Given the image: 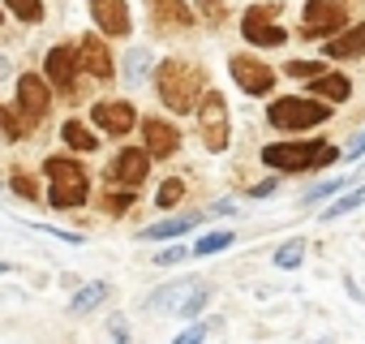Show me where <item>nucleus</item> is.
<instances>
[{"mask_svg": "<svg viewBox=\"0 0 365 344\" xmlns=\"http://www.w3.org/2000/svg\"><path fill=\"white\" fill-rule=\"evenodd\" d=\"M43 69H48V86H56V91H73V82H78V48H69V44H56L52 52H48V61H43Z\"/></svg>", "mask_w": 365, "mask_h": 344, "instance_id": "nucleus-15", "label": "nucleus"}, {"mask_svg": "<svg viewBox=\"0 0 365 344\" xmlns=\"http://www.w3.org/2000/svg\"><path fill=\"white\" fill-rule=\"evenodd\" d=\"M348 181H352V177H335V181H322V186H314V190L305 194V207H314L318 198H327V194H335V190H344Z\"/></svg>", "mask_w": 365, "mask_h": 344, "instance_id": "nucleus-33", "label": "nucleus"}, {"mask_svg": "<svg viewBox=\"0 0 365 344\" xmlns=\"http://www.w3.org/2000/svg\"><path fill=\"white\" fill-rule=\"evenodd\" d=\"M108 297H112V284L95 280V284H82V288L69 297V310H73V314H91V310H99Z\"/></svg>", "mask_w": 365, "mask_h": 344, "instance_id": "nucleus-21", "label": "nucleus"}, {"mask_svg": "<svg viewBox=\"0 0 365 344\" xmlns=\"http://www.w3.org/2000/svg\"><path fill=\"white\" fill-rule=\"evenodd\" d=\"M185 254H190L185 246H168V250H159V254H155V263H159V267H176Z\"/></svg>", "mask_w": 365, "mask_h": 344, "instance_id": "nucleus-35", "label": "nucleus"}, {"mask_svg": "<svg viewBox=\"0 0 365 344\" xmlns=\"http://www.w3.org/2000/svg\"><path fill=\"white\" fill-rule=\"evenodd\" d=\"M5 271H9V267H5V263H0V275H5Z\"/></svg>", "mask_w": 365, "mask_h": 344, "instance_id": "nucleus-41", "label": "nucleus"}, {"mask_svg": "<svg viewBox=\"0 0 365 344\" xmlns=\"http://www.w3.org/2000/svg\"><path fill=\"white\" fill-rule=\"evenodd\" d=\"M18 112L31 121V129L52 112V86H48V78H35V74L18 78Z\"/></svg>", "mask_w": 365, "mask_h": 344, "instance_id": "nucleus-10", "label": "nucleus"}, {"mask_svg": "<svg viewBox=\"0 0 365 344\" xmlns=\"http://www.w3.org/2000/svg\"><path fill=\"white\" fill-rule=\"evenodd\" d=\"M78 69L91 74V78H99V82H112V78H116V69H112V52H108L103 35H86V39L78 44Z\"/></svg>", "mask_w": 365, "mask_h": 344, "instance_id": "nucleus-14", "label": "nucleus"}, {"mask_svg": "<svg viewBox=\"0 0 365 344\" xmlns=\"http://www.w3.org/2000/svg\"><path fill=\"white\" fill-rule=\"evenodd\" d=\"M91 18L112 39H125L129 35V5H125V0H91Z\"/></svg>", "mask_w": 365, "mask_h": 344, "instance_id": "nucleus-16", "label": "nucleus"}, {"mask_svg": "<svg viewBox=\"0 0 365 344\" xmlns=\"http://www.w3.org/2000/svg\"><path fill=\"white\" fill-rule=\"evenodd\" d=\"M142 138H146V155L150 159H172L176 151H180V133H176V125L172 121H163V116H142Z\"/></svg>", "mask_w": 365, "mask_h": 344, "instance_id": "nucleus-12", "label": "nucleus"}, {"mask_svg": "<svg viewBox=\"0 0 365 344\" xmlns=\"http://www.w3.org/2000/svg\"><path fill=\"white\" fill-rule=\"evenodd\" d=\"M99 207H103L108 216H125V211L133 207V194H129V190H120V194H103V198H99Z\"/></svg>", "mask_w": 365, "mask_h": 344, "instance_id": "nucleus-31", "label": "nucleus"}, {"mask_svg": "<svg viewBox=\"0 0 365 344\" xmlns=\"http://www.w3.org/2000/svg\"><path fill=\"white\" fill-rule=\"evenodd\" d=\"M180 194H185V181H176V177H168V181L159 186V198H155V207H163V211H172V207L180 203Z\"/></svg>", "mask_w": 365, "mask_h": 344, "instance_id": "nucleus-30", "label": "nucleus"}, {"mask_svg": "<svg viewBox=\"0 0 365 344\" xmlns=\"http://www.w3.org/2000/svg\"><path fill=\"white\" fill-rule=\"evenodd\" d=\"M155 91H159L163 108H172V112H194L198 99L207 95V69L194 65V61L168 56V61L155 69Z\"/></svg>", "mask_w": 365, "mask_h": 344, "instance_id": "nucleus-1", "label": "nucleus"}, {"mask_svg": "<svg viewBox=\"0 0 365 344\" xmlns=\"http://www.w3.org/2000/svg\"><path fill=\"white\" fill-rule=\"evenodd\" d=\"M198 14H202L211 26H220V22H224V0H198Z\"/></svg>", "mask_w": 365, "mask_h": 344, "instance_id": "nucleus-34", "label": "nucleus"}, {"mask_svg": "<svg viewBox=\"0 0 365 344\" xmlns=\"http://www.w3.org/2000/svg\"><path fill=\"white\" fill-rule=\"evenodd\" d=\"M267 194H275V177H267V181H258V186H250V198H267Z\"/></svg>", "mask_w": 365, "mask_h": 344, "instance_id": "nucleus-38", "label": "nucleus"}, {"mask_svg": "<svg viewBox=\"0 0 365 344\" xmlns=\"http://www.w3.org/2000/svg\"><path fill=\"white\" fill-rule=\"evenodd\" d=\"M344 151L339 146H331V142H318V138H301V142H271V146H262V163L267 168H275V172H318V168H327V163H335Z\"/></svg>", "mask_w": 365, "mask_h": 344, "instance_id": "nucleus-2", "label": "nucleus"}, {"mask_svg": "<svg viewBox=\"0 0 365 344\" xmlns=\"http://www.w3.org/2000/svg\"><path fill=\"white\" fill-rule=\"evenodd\" d=\"M331 112H335V103H322V99H314V95H279V99H271L267 121H271L275 129L297 133V129L327 125V121H331Z\"/></svg>", "mask_w": 365, "mask_h": 344, "instance_id": "nucleus-4", "label": "nucleus"}, {"mask_svg": "<svg viewBox=\"0 0 365 344\" xmlns=\"http://www.w3.org/2000/svg\"><path fill=\"white\" fill-rule=\"evenodd\" d=\"M284 74H288V78L309 82V78H318V74H322V65H318V61H288V65H284Z\"/></svg>", "mask_w": 365, "mask_h": 344, "instance_id": "nucleus-32", "label": "nucleus"}, {"mask_svg": "<svg viewBox=\"0 0 365 344\" xmlns=\"http://www.w3.org/2000/svg\"><path fill=\"white\" fill-rule=\"evenodd\" d=\"M190 288H194V280H176V284H163V288H155L150 297H146V310H155V314H163V310H180V301L190 297Z\"/></svg>", "mask_w": 365, "mask_h": 344, "instance_id": "nucleus-20", "label": "nucleus"}, {"mask_svg": "<svg viewBox=\"0 0 365 344\" xmlns=\"http://www.w3.org/2000/svg\"><path fill=\"white\" fill-rule=\"evenodd\" d=\"M172 344H207V323H194L190 331H180Z\"/></svg>", "mask_w": 365, "mask_h": 344, "instance_id": "nucleus-36", "label": "nucleus"}, {"mask_svg": "<svg viewBox=\"0 0 365 344\" xmlns=\"http://www.w3.org/2000/svg\"><path fill=\"white\" fill-rule=\"evenodd\" d=\"M361 52H365V22L348 26L339 39H327V56H331V61H352V56H361Z\"/></svg>", "mask_w": 365, "mask_h": 344, "instance_id": "nucleus-19", "label": "nucleus"}, {"mask_svg": "<svg viewBox=\"0 0 365 344\" xmlns=\"http://www.w3.org/2000/svg\"><path fill=\"white\" fill-rule=\"evenodd\" d=\"M207 301H211V284H194V288H190V297L180 301V310H176V314H180V318H198V314L207 310Z\"/></svg>", "mask_w": 365, "mask_h": 344, "instance_id": "nucleus-26", "label": "nucleus"}, {"mask_svg": "<svg viewBox=\"0 0 365 344\" xmlns=\"http://www.w3.org/2000/svg\"><path fill=\"white\" fill-rule=\"evenodd\" d=\"M344 26H348V5H339V0H305V14H301L305 39H331Z\"/></svg>", "mask_w": 365, "mask_h": 344, "instance_id": "nucleus-7", "label": "nucleus"}, {"mask_svg": "<svg viewBox=\"0 0 365 344\" xmlns=\"http://www.w3.org/2000/svg\"><path fill=\"white\" fill-rule=\"evenodd\" d=\"M0 78H9V61L5 56H0Z\"/></svg>", "mask_w": 365, "mask_h": 344, "instance_id": "nucleus-40", "label": "nucleus"}, {"mask_svg": "<svg viewBox=\"0 0 365 344\" xmlns=\"http://www.w3.org/2000/svg\"><path fill=\"white\" fill-rule=\"evenodd\" d=\"M43 172H48V181H52V190H48L52 211H73V207H82L91 198V177H86V168L78 159L48 155L43 159Z\"/></svg>", "mask_w": 365, "mask_h": 344, "instance_id": "nucleus-3", "label": "nucleus"}, {"mask_svg": "<svg viewBox=\"0 0 365 344\" xmlns=\"http://www.w3.org/2000/svg\"><path fill=\"white\" fill-rule=\"evenodd\" d=\"M275 18H279V0H267V5L245 9V18H241L245 39H250L254 48H279V44L288 39V31H284Z\"/></svg>", "mask_w": 365, "mask_h": 344, "instance_id": "nucleus-6", "label": "nucleus"}, {"mask_svg": "<svg viewBox=\"0 0 365 344\" xmlns=\"http://www.w3.org/2000/svg\"><path fill=\"white\" fill-rule=\"evenodd\" d=\"M146 65H150V56L138 48V52H129V78L138 82V78H146Z\"/></svg>", "mask_w": 365, "mask_h": 344, "instance_id": "nucleus-37", "label": "nucleus"}, {"mask_svg": "<svg viewBox=\"0 0 365 344\" xmlns=\"http://www.w3.org/2000/svg\"><path fill=\"white\" fill-rule=\"evenodd\" d=\"M309 95L322 99V103H348L352 82L344 74H318V78H309Z\"/></svg>", "mask_w": 365, "mask_h": 344, "instance_id": "nucleus-18", "label": "nucleus"}, {"mask_svg": "<svg viewBox=\"0 0 365 344\" xmlns=\"http://www.w3.org/2000/svg\"><path fill=\"white\" fill-rule=\"evenodd\" d=\"M198 133H202V146H207L211 155L228 151V142H232L228 103H224V95H220V91H211V86H207V95L198 99Z\"/></svg>", "mask_w": 365, "mask_h": 344, "instance_id": "nucleus-5", "label": "nucleus"}, {"mask_svg": "<svg viewBox=\"0 0 365 344\" xmlns=\"http://www.w3.org/2000/svg\"><path fill=\"white\" fill-rule=\"evenodd\" d=\"M91 121H95L103 133L125 138V133L138 125V112H133L129 99H99V103H91Z\"/></svg>", "mask_w": 365, "mask_h": 344, "instance_id": "nucleus-11", "label": "nucleus"}, {"mask_svg": "<svg viewBox=\"0 0 365 344\" xmlns=\"http://www.w3.org/2000/svg\"><path fill=\"white\" fill-rule=\"evenodd\" d=\"M232 241H237V233L220 228V233H207V237H202V241L194 246V254H202V258H207V254H220V250H228Z\"/></svg>", "mask_w": 365, "mask_h": 344, "instance_id": "nucleus-28", "label": "nucleus"}, {"mask_svg": "<svg viewBox=\"0 0 365 344\" xmlns=\"http://www.w3.org/2000/svg\"><path fill=\"white\" fill-rule=\"evenodd\" d=\"M146 14H150V26L159 35L190 31L194 26V9L185 5V0H146Z\"/></svg>", "mask_w": 365, "mask_h": 344, "instance_id": "nucleus-13", "label": "nucleus"}, {"mask_svg": "<svg viewBox=\"0 0 365 344\" xmlns=\"http://www.w3.org/2000/svg\"><path fill=\"white\" fill-rule=\"evenodd\" d=\"M9 190L18 194V198H26V203H39V181L35 177H26V172H14V177H9Z\"/></svg>", "mask_w": 365, "mask_h": 344, "instance_id": "nucleus-29", "label": "nucleus"}, {"mask_svg": "<svg viewBox=\"0 0 365 344\" xmlns=\"http://www.w3.org/2000/svg\"><path fill=\"white\" fill-rule=\"evenodd\" d=\"M61 138H65V146H73V151H95V146H99V138H95L82 121H65V125H61Z\"/></svg>", "mask_w": 365, "mask_h": 344, "instance_id": "nucleus-22", "label": "nucleus"}, {"mask_svg": "<svg viewBox=\"0 0 365 344\" xmlns=\"http://www.w3.org/2000/svg\"><path fill=\"white\" fill-rule=\"evenodd\" d=\"M198 224H202V216H198V211H185V216H168V220H159V224L142 228V233H138V241H172V237L190 233V228H198Z\"/></svg>", "mask_w": 365, "mask_h": 344, "instance_id": "nucleus-17", "label": "nucleus"}, {"mask_svg": "<svg viewBox=\"0 0 365 344\" xmlns=\"http://www.w3.org/2000/svg\"><path fill=\"white\" fill-rule=\"evenodd\" d=\"M301 258H305V241H301V237H292V241H284V246L275 250V267H279V271H297Z\"/></svg>", "mask_w": 365, "mask_h": 344, "instance_id": "nucleus-25", "label": "nucleus"}, {"mask_svg": "<svg viewBox=\"0 0 365 344\" xmlns=\"http://www.w3.org/2000/svg\"><path fill=\"white\" fill-rule=\"evenodd\" d=\"M0 129H5V138L9 142H22L26 133H31V121L18 112V108H9V103H0Z\"/></svg>", "mask_w": 365, "mask_h": 344, "instance_id": "nucleus-23", "label": "nucleus"}, {"mask_svg": "<svg viewBox=\"0 0 365 344\" xmlns=\"http://www.w3.org/2000/svg\"><path fill=\"white\" fill-rule=\"evenodd\" d=\"M228 69H232V82H237L245 95H271V91H275V69H271L267 61H258V56L237 52V56L228 61Z\"/></svg>", "mask_w": 365, "mask_h": 344, "instance_id": "nucleus-9", "label": "nucleus"}, {"mask_svg": "<svg viewBox=\"0 0 365 344\" xmlns=\"http://www.w3.org/2000/svg\"><path fill=\"white\" fill-rule=\"evenodd\" d=\"M146 172H150V155L138 151V146H125V151L112 155V163H108V172H103V181L116 186V190L138 194V186L146 181Z\"/></svg>", "mask_w": 365, "mask_h": 344, "instance_id": "nucleus-8", "label": "nucleus"}, {"mask_svg": "<svg viewBox=\"0 0 365 344\" xmlns=\"http://www.w3.org/2000/svg\"><path fill=\"white\" fill-rule=\"evenodd\" d=\"M361 155H365V129H361V133L352 138V146L344 151V159H361Z\"/></svg>", "mask_w": 365, "mask_h": 344, "instance_id": "nucleus-39", "label": "nucleus"}, {"mask_svg": "<svg viewBox=\"0 0 365 344\" xmlns=\"http://www.w3.org/2000/svg\"><path fill=\"white\" fill-rule=\"evenodd\" d=\"M5 5H9V14H14L18 22H26V26L43 22V0H5Z\"/></svg>", "mask_w": 365, "mask_h": 344, "instance_id": "nucleus-27", "label": "nucleus"}, {"mask_svg": "<svg viewBox=\"0 0 365 344\" xmlns=\"http://www.w3.org/2000/svg\"><path fill=\"white\" fill-rule=\"evenodd\" d=\"M356 207H365V186H356V190L339 194V198L322 211V220H339V216H348V211H356Z\"/></svg>", "mask_w": 365, "mask_h": 344, "instance_id": "nucleus-24", "label": "nucleus"}, {"mask_svg": "<svg viewBox=\"0 0 365 344\" xmlns=\"http://www.w3.org/2000/svg\"><path fill=\"white\" fill-rule=\"evenodd\" d=\"M0 22H5V9H0Z\"/></svg>", "mask_w": 365, "mask_h": 344, "instance_id": "nucleus-42", "label": "nucleus"}]
</instances>
